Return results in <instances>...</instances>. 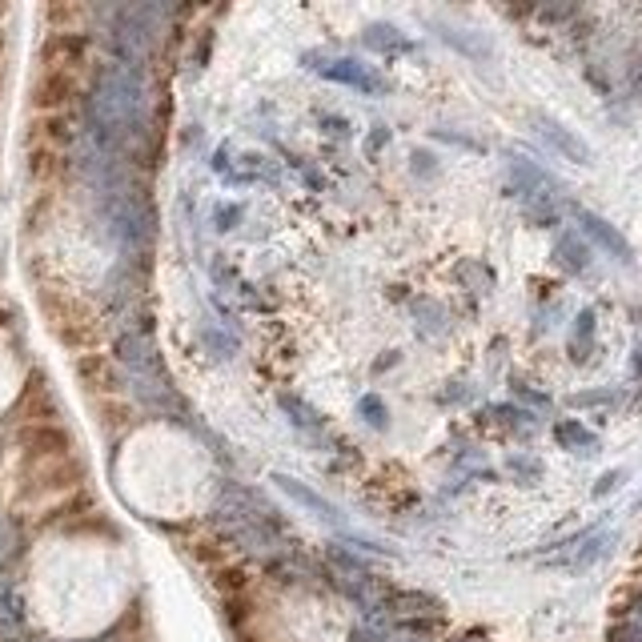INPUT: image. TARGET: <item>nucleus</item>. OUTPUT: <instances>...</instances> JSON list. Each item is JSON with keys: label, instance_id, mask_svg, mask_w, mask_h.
<instances>
[{"label": "nucleus", "instance_id": "obj_1", "mask_svg": "<svg viewBox=\"0 0 642 642\" xmlns=\"http://www.w3.org/2000/svg\"><path fill=\"white\" fill-rule=\"evenodd\" d=\"M29 594L37 618L65 638L105 630L129 598V562L97 538H53L37 550Z\"/></svg>", "mask_w": 642, "mask_h": 642}, {"label": "nucleus", "instance_id": "obj_2", "mask_svg": "<svg viewBox=\"0 0 642 642\" xmlns=\"http://www.w3.org/2000/svg\"><path fill=\"white\" fill-rule=\"evenodd\" d=\"M125 498L153 518H189L209 490V458L173 426L137 430L117 462Z\"/></svg>", "mask_w": 642, "mask_h": 642}, {"label": "nucleus", "instance_id": "obj_3", "mask_svg": "<svg viewBox=\"0 0 642 642\" xmlns=\"http://www.w3.org/2000/svg\"><path fill=\"white\" fill-rule=\"evenodd\" d=\"M17 386H21V370H17V358H13L9 342L0 338V410H5V406L13 402Z\"/></svg>", "mask_w": 642, "mask_h": 642}]
</instances>
